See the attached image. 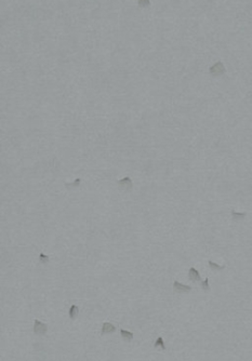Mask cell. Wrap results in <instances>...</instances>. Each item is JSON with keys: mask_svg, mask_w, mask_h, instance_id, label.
Here are the masks:
<instances>
[{"mask_svg": "<svg viewBox=\"0 0 252 361\" xmlns=\"http://www.w3.org/2000/svg\"><path fill=\"white\" fill-rule=\"evenodd\" d=\"M48 331V325L46 323L39 321V320H35V323H34V333L36 335H44Z\"/></svg>", "mask_w": 252, "mask_h": 361, "instance_id": "cell-1", "label": "cell"}, {"mask_svg": "<svg viewBox=\"0 0 252 361\" xmlns=\"http://www.w3.org/2000/svg\"><path fill=\"white\" fill-rule=\"evenodd\" d=\"M173 290L176 293H187L192 290V286H186V284H182L178 281L173 282Z\"/></svg>", "mask_w": 252, "mask_h": 361, "instance_id": "cell-2", "label": "cell"}, {"mask_svg": "<svg viewBox=\"0 0 252 361\" xmlns=\"http://www.w3.org/2000/svg\"><path fill=\"white\" fill-rule=\"evenodd\" d=\"M224 72H225V68H224L222 63H218V64H215L214 66H212L210 69V72L212 76H220V75H222Z\"/></svg>", "mask_w": 252, "mask_h": 361, "instance_id": "cell-3", "label": "cell"}, {"mask_svg": "<svg viewBox=\"0 0 252 361\" xmlns=\"http://www.w3.org/2000/svg\"><path fill=\"white\" fill-rule=\"evenodd\" d=\"M118 185L122 190H130L132 188V180L129 177H124L119 180Z\"/></svg>", "mask_w": 252, "mask_h": 361, "instance_id": "cell-4", "label": "cell"}, {"mask_svg": "<svg viewBox=\"0 0 252 361\" xmlns=\"http://www.w3.org/2000/svg\"><path fill=\"white\" fill-rule=\"evenodd\" d=\"M188 278H189L190 281H193V282L200 281V275H199V271L196 268H194V267H190L189 270H188Z\"/></svg>", "mask_w": 252, "mask_h": 361, "instance_id": "cell-5", "label": "cell"}, {"mask_svg": "<svg viewBox=\"0 0 252 361\" xmlns=\"http://www.w3.org/2000/svg\"><path fill=\"white\" fill-rule=\"evenodd\" d=\"M116 331V327L113 325L109 322H104L102 325V331H101V334H107V333H114Z\"/></svg>", "mask_w": 252, "mask_h": 361, "instance_id": "cell-6", "label": "cell"}, {"mask_svg": "<svg viewBox=\"0 0 252 361\" xmlns=\"http://www.w3.org/2000/svg\"><path fill=\"white\" fill-rule=\"evenodd\" d=\"M78 314H79V309H78V307L76 306V305H73L72 307H70L69 311H68V315H69V318L72 320H75L76 318H77Z\"/></svg>", "mask_w": 252, "mask_h": 361, "instance_id": "cell-7", "label": "cell"}, {"mask_svg": "<svg viewBox=\"0 0 252 361\" xmlns=\"http://www.w3.org/2000/svg\"><path fill=\"white\" fill-rule=\"evenodd\" d=\"M120 335H121V337L124 338V340H128V342H130V340H133V333H132V332H129V331L120 330Z\"/></svg>", "mask_w": 252, "mask_h": 361, "instance_id": "cell-8", "label": "cell"}, {"mask_svg": "<svg viewBox=\"0 0 252 361\" xmlns=\"http://www.w3.org/2000/svg\"><path fill=\"white\" fill-rule=\"evenodd\" d=\"M231 217H233L234 221L238 222V221L244 219V217H246V213H237V212H235V211H231Z\"/></svg>", "mask_w": 252, "mask_h": 361, "instance_id": "cell-9", "label": "cell"}, {"mask_svg": "<svg viewBox=\"0 0 252 361\" xmlns=\"http://www.w3.org/2000/svg\"><path fill=\"white\" fill-rule=\"evenodd\" d=\"M154 346L156 347V348H161L162 350H165L166 349V346H165V343H163V340H162L161 336H159V337L156 340V342H155Z\"/></svg>", "mask_w": 252, "mask_h": 361, "instance_id": "cell-10", "label": "cell"}, {"mask_svg": "<svg viewBox=\"0 0 252 361\" xmlns=\"http://www.w3.org/2000/svg\"><path fill=\"white\" fill-rule=\"evenodd\" d=\"M209 266H210V268L212 269V270H223L224 268H225V266H220L218 265V264L213 263L212 260H209Z\"/></svg>", "mask_w": 252, "mask_h": 361, "instance_id": "cell-11", "label": "cell"}, {"mask_svg": "<svg viewBox=\"0 0 252 361\" xmlns=\"http://www.w3.org/2000/svg\"><path fill=\"white\" fill-rule=\"evenodd\" d=\"M201 288H202V290L205 292H209L210 291V286H209V280L208 278H206V280H203L202 282H201Z\"/></svg>", "mask_w": 252, "mask_h": 361, "instance_id": "cell-12", "label": "cell"}, {"mask_svg": "<svg viewBox=\"0 0 252 361\" xmlns=\"http://www.w3.org/2000/svg\"><path fill=\"white\" fill-rule=\"evenodd\" d=\"M39 257H40V262H41L42 264H47L48 263V262H49V256H47V255H44V253H41V254H40V256H39Z\"/></svg>", "mask_w": 252, "mask_h": 361, "instance_id": "cell-13", "label": "cell"}]
</instances>
